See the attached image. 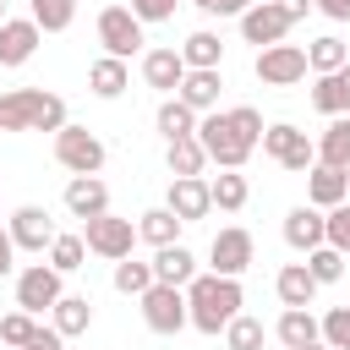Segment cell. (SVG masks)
I'll return each instance as SVG.
<instances>
[{"label":"cell","instance_id":"obj_1","mask_svg":"<svg viewBox=\"0 0 350 350\" xmlns=\"http://www.w3.org/2000/svg\"><path fill=\"white\" fill-rule=\"evenodd\" d=\"M186 306H191L197 334H224L230 317L246 306V295H241V279H230V273H197L186 284Z\"/></svg>","mask_w":350,"mask_h":350},{"label":"cell","instance_id":"obj_2","mask_svg":"<svg viewBox=\"0 0 350 350\" xmlns=\"http://www.w3.org/2000/svg\"><path fill=\"white\" fill-rule=\"evenodd\" d=\"M0 126L5 131H60L66 98L44 93V88H11V93H0Z\"/></svg>","mask_w":350,"mask_h":350},{"label":"cell","instance_id":"obj_3","mask_svg":"<svg viewBox=\"0 0 350 350\" xmlns=\"http://www.w3.org/2000/svg\"><path fill=\"white\" fill-rule=\"evenodd\" d=\"M197 142L208 148V164H219V170H241L246 159H252V137L235 126V115L230 109H208L202 120H197Z\"/></svg>","mask_w":350,"mask_h":350},{"label":"cell","instance_id":"obj_4","mask_svg":"<svg viewBox=\"0 0 350 350\" xmlns=\"http://www.w3.org/2000/svg\"><path fill=\"white\" fill-rule=\"evenodd\" d=\"M142 16L131 11V5H104L98 11V44H104V55H120V60H131L148 38H142Z\"/></svg>","mask_w":350,"mask_h":350},{"label":"cell","instance_id":"obj_5","mask_svg":"<svg viewBox=\"0 0 350 350\" xmlns=\"http://www.w3.org/2000/svg\"><path fill=\"white\" fill-rule=\"evenodd\" d=\"M55 159H60V170H71V175H98L104 170V142L88 131V126H60L55 131Z\"/></svg>","mask_w":350,"mask_h":350},{"label":"cell","instance_id":"obj_6","mask_svg":"<svg viewBox=\"0 0 350 350\" xmlns=\"http://www.w3.org/2000/svg\"><path fill=\"white\" fill-rule=\"evenodd\" d=\"M82 241H88V252L120 262V257H131V246H137L142 235H137L131 219H120V213H98V219H82Z\"/></svg>","mask_w":350,"mask_h":350},{"label":"cell","instance_id":"obj_7","mask_svg":"<svg viewBox=\"0 0 350 350\" xmlns=\"http://www.w3.org/2000/svg\"><path fill=\"white\" fill-rule=\"evenodd\" d=\"M60 279H66V273H60L55 262H27V268L16 273V306L33 312V317H38V312H55V301L66 295Z\"/></svg>","mask_w":350,"mask_h":350},{"label":"cell","instance_id":"obj_8","mask_svg":"<svg viewBox=\"0 0 350 350\" xmlns=\"http://www.w3.org/2000/svg\"><path fill=\"white\" fill-rule=\"evenodd\" d=\"M137 301H142V323H148L153 334H180V328L191 323V306H186V290H180V284H153V290H142Z\"/></svg>","mask_w":350,"mask_h":350},{"label":"cell","instance_id":"obj_9","mask_svg":"<svg viewBox=\"0 0 350 350\" xmlns=\"http://www.w3.org/2000/svg\"><path fill=\"white\" fill-rule=\"evenodd\" d=\"M252 71H257L262 88H295L312 66H306V49L301 44H268V49H257Z\"/></svg>","mask_w":350,"mask_h":350},{"label":"cell","instance_id":"obj_10","mask_svg":"<svg viewBox=\"0 0 350 350\" xmlns=\"http://www.w3.org/2000/svg\"><path fill=\"white\" fill-rule=\"evenodd\" d=\"M262 153H268L273 164H284V170H295V175L317 164V142H312L306 131H295L290 120H279V126H268V131H262Z\"/></svg>","mask_w":350,"mask_h":350},{"label":"cell","instance_id":"obj_11","mask_svg":"<svg viewBox=\"0 0 350 350\" xmlns=\"http://www.w3.org/2000/svg\"><path fill=\"white\" fill-rule=\"evenodd\" d=\"M295 27V16L279 5V0H257V5H246L241 11V38L246 44H257V49H268V44H284V33Z\"/></svg>","mask_w":350,"mask_h":350},{"label":"cell","instance_id":"obj_12","mask_svg":"<svg viewBox=\"0 0 350 350\" xmlns=\"http://www.w3.org/2000/svg\"><path fill=\"white\" fill-rule=\"evenodd\" d=\"M252 257H257V241H252V230H241V224H224V230L213 235V246H208V268H213V273H230V279H241V273L252 268Z\"/></svg>","mask_w":350,"mask_h":350},{"label":"cell","instance_id":"obj_13","mask_svg":"<svg viewBox=\"0 0 350 350\" xmlns=\"http://www.w3.org/2000/svg\"><path fill=\"white\" fill-rule=\"evenodd\" d=\"M5 230H11V241H16V252H49V241L60 235L55 230V219L38 208V202H27V208H16L11 219H5Z\"/></svg>","mask_w":350,"mask_h":350},{"label":"cell","instance_id":"obj_14","mask_svg":"<svg viewBox=\"0 0 350 350\" xmlns=\"http://www.w3.org/2000/svg\"><path fill=\"white\" fill-rule=\"evenodd\" d=\"M38 38H44V27L33 16H5L0 22V66H27L38 55Z\"/></svg>","mask_w":350,"mask_h":350},{"label":"cell","instance_id":"obj_15","mask_svg":"<svg viewBox=\"0 0 350 350\" xmlns=\"http://www.w3.org/2000/svg\"><path fill=\"white\" fill-rule=\"evenodd\" d=\"M164 208H175L186 224H197V219H208L213 213V186L202 180V175H175L170 180V202Z\"/></svg>","mask_w":350,"mask_h":350},{"label":"cell","instance_id":"obj_16","mask_svg":"<svg viewBox=\"0 0 350 350\" xmlns=\"http://www.w3.org/2000/svg\"><path fill=\"white\" fill-rule=\"evenodd\" d=\"M284 241H290V252H312V246H323V241H328V213L312 208V202L290 208V213H284Z\"/></svg>","mask_w":350,"mask_h":350},{"label":"cell","instance_id":"obj_17","mask_svg":"<svg viewBox=\"0 0 350 350\" xmlns=\"http://www.w3.org/2000/svg\"><path fill=\"white\" fill-rule=\"evenodd\" d=\"M345 197H350V170H334V164H312V170H306V202H312V208L328 213V208H339Z\"/></svg>","mask_w":350,"mask_h":350},{"label":"cell","instance_id":"obj_18","mask_svg":"<svg viewBox=\"0 0 350 350\" xmlns=\"http://www.w3.org/2000/svg\"><path fill=\"white\" fill-rule=\"evenodd\" d=\"M66 213L71 219H98L109 213V186L98 175H71L66 180Z\"/></svg>","mask_w":350,"mask_h":350},{"label":"cell","instance_id":"obj_19","mask_svg":"<svg viewBox=\"0 0 350 350\" xmlns=\"http://www.w3.org/2000/svg\"><path fill=\"white\" fill-rule=\"evenodd\" d=\"M273 334H279L284 350H312V345H323V317H312L306 306H284Z\"/></svg>","mask_w":350,"mask_h":350},{"label":"cell","instance_id":"obj_20","mask_svg":"<svg viewBox=\"0 0 350 350\" xmlns=\"http://www.w3.org/2000/svg\"><path fill=\"white\" fill-rule=\"evenodd\" d=\"M186 55L180 49H148L142 55V77H148V88H159V93H175L180 82H186Z\"/></svg>","mask_w":350,"mask_h":350},{"label":"cell","instance_id":"obj_21","mask_svg":"<svg viewBox=\"0 0 350 350\" xmlns=\"http://www.w3.org/2000/svg\"><path fill=\"white\" fill-rule=\"evenodd\" d=\"M219 88H224L219 66H202V71H186V82L175 88V98H186L197 115H208V109H219Z\"/></svg>","mask_w":350,"mask_h":350},{"label":"cell","instance_id":"obj_22","mask_svg":"<svg viewBox=\"0 0 350 350\" xmlns=\"http://www.w3.org/2000/svg\"><path fill=\"white\" fill-rule=\"evenodd\" d=\"M153 279H159V284H180V290H186V284L197 279V257H191L180 241H175V246H159V252H153Z\"/></svg>","mask_w":350,"mask_h":350},{"label":"cell","instance_id":"obj_23","mask_svg":"<svg viewBox=\"0 0 350 350\" xmlns=\"http://www.w3.org/2000/svg\"><path fill=\"white\" fill-rule=\"evenodd\" d=\"M273 290H279V301H284V306H312L323 284L312 279V268H306V262H284V268H279V279H273Z\"/></svg>","mask_w":350,"mask_h":350},{"label":"cell","instance_id":"obj_24","mask_svg":"<svg viewBox=\"0 0 350 350\" xmlns=\"http://www.w3.org/2000/svg\"><path fill=\"white\" fill-rule=\"evenodd\" d=\"M88 88H93L98 98H120V93L131 88V71H126V60H120V55H98V60L88 66Z\"/></svg>","mask_w":350,"mask_h":350},{"label":"cell","instance_id":"obj_25","mask_svg":"<svg viewBox=\"0 0 350 350\" xmlns=\"http://www.w3.org/2000/svg\"><path fill=\"white\" fill-rule=\"evenodd\" d=\"M197 120H202V115H197L186 98H175V93H170V98L159 104V115H153V126H159L164 142H175V137H197Z\"/></svg>","mask_w":350,"mask_h":350},{"label":"cell","instance_id":"obj_26","mask_svg":"<svg viewBox=\"0 0 350 350\" xmlns=\"http://www.w3.org/2000/svg\"><path fill=\"white\" fill-rule=\"evenodd\" d=\"M180 230H186V219L175 213V208H148L142 219H137V235L159 252V246H175L180 241Z\"/></svg>","mask_w":350,"mask_h":350},{"label":"cell","instance_id":"obj_27","mask_svg":"<svg viewBox=\"0 0 350 350\" xmlns=\"http://www.w3.org/2000/svg\"><path fill=\"white\" fill-rule=\"evenodd\" d=\"M317 164H334V170H350V115H334L317 137Z\"/></svg>","mask_w":350,"mask_h":350},{"label":"cell","instance_id":"obj_28","mask_svg":"<svg viewBox=\"0 0 350 350\" xmlns=\"http://www.w3.org/2000/svg\"><path fill=\"white\" fill-rule=\"evenodd\" d=\"M306 66H312L317 77L345 71V66H350V44H345L339 33H323V38H312V44H306Z\"/></svg>","mask_w":350,"mask_h":350},{"label":"cell","instance_id":"obj_29","mask_svg":"<svg viewBox=\"0 0 350 350\" xmlns=\"http://www.w3.org/2000/svg\"><path fill=\"white\" fill-rule=\"evenodd\" d=\"M164 164H170V175H202L208 170V148L197 137H175V142H164Z\"/></svg>","mask_w":350,"mask_h":350},{"label":"cell","instance_id":"obj_30","mask_svg":"<svg viewBox=\"0 0 350 350\" xmlns=\"http://www.w3.org/2000/svg\"><path fill=\"white\" fill-rule=\"evenodd\" d=\"M55 328H60L66 339L88 334V328H93V301H88V295H60V301H55Z\"/></svg>","mask_w":350,"mask_h":350},{"label":"cell","instance_id":"obj_31","mask_svg":"<svg viewBox=\"0 0 350 350\" xmlns=\"http://www.w3.org/2000/svg\"><path fill=\"white\" fill-rule=\"evenodd\" d=\"M208 186H213V208H224V213H241V208H246V197H252V186H246V175H241V170H219Z\"/></svg>","mask_w":350,"mask_h":350},{"label":"cell","instance_id":"obj_32","mask_svg":"<svg viewBox=\"0 0 350 350\" xmlns=\"http://www.w3.org/2000/svg\"><path fill=\"white\" fill-rule=\"evenodd\" d=\"M27 16L44 27V33H66L77 22V0H27Z\"/></svg>","mask_w":350,"mask_h":350},{"label":"cell","instance_id":"obj_33","mask_svg":"<svg viewBox=\"0 0 350 350\" xmlns=\"http://www.w3.org/2000/svg\"><path fill=\"white\" fill-rule=\"evenodd\" d=\"M180 55H186L191 71H202V66H219V60H224V44H219V33L202 27V33H191V38L180 44Z\"/></svg>","mask_w":350,"mask_h":350},{"label":"cell","instance_id":"obj_34","mask_svg":"<svg viewBox=\"0 0 350 350\" xmlns=\"http://www.w3.org/2000/svg\"><path fill=\"white\" fill-rule=\"evenodd\" d=\"M159 279H153V262H137V257H120L115 262V290L120 295H142V290H153Z\"/></svg>","mask_w":350,"mask_h":350},{"label":"cell","instance_id":"obj_35","mask_svg":"<svg viewBox=\"0 0 350 350\" xmlns=\"http://www.w3.org/2000/svg\"><path fill=\"white\" fill-rule=\"evenodd\" d=\"M306 268H312V279H317V284H334V279H345V252L323 241V246H312V252H306Z\"/></svg>","mask_w":350,"mask_h":350},{"label":"cell","instance_id":"obj_36","mask_svg":"<svg viewBox=\"0 0 350 350\" xmlns=\"http://www.w3.org/2000/svg\"><path fill=\"white\" fill-rule=\"evenodd\" d=\"M49 262H55L60 273H77V268L88 262V241H82V235H55V241H49Z\"/></svg>","mask_w":350,"mask_h":350},{"label":"cell","instance_id":"obj_37","mask_svg":"<svg viewBox=\"0 0 350 350\" xmlns=\"http://www.w3.org/2000/svg\"><path fill=\"white\" fill-rule=\"evenodd\" d=\"M224 350H262V323L246 317V312H235L230 328H224Z\"/></svg>","mask_w":350,"mask_h":350},{"label":"cell","instance_id":"obj_38","mask_svg":"<svg viewBox=\"0 0 350 350\" xmlns=\"http://www.w3.org/2000/svg\"><path fill=\"white\" fill-rule=\"evenodd\" d=\"M312 109H323L328 120H334V115H345V88H339V71H328V77H317V82H312Z\"/></svg>","mask_w":350,"mask_h":350},{"label":"cell","instance_id":"obj_39","mask_svg":"<svg viewBox=\"0 0 350 350\" xmlns=\"http://www.w3.org/2000/svg\"><path fill=\"white\" fill-rule=\"evenodd\" d=\"M33 334H38V317H33V312H22V306H16V312H5V317H0V339H5V345H16V350H22Z\"/></svg>","mask_w":350,"mask_h":350},{"label":"cell","instance_id":"obj_40","mask_svg":"<svg viewBox=\"0 0 350 350\" xmlns=\"http://www.w3.org/2000/svg\"><path fill=\"white\" fill-rule=\"evenodd\" d=\"M323 345L350 350V306H328L323 312Z\"/></svg>","mask_w":350,"mask_h":350},{"label":"cell","instance_id":"obj_41","mask_svg":"<svg viewBox=\"0 0 350 350\" xmlns=\"http://www.w3.org/2000/svg\"><path fill=\"white\" fill-rule=\"evenodd\" d=\"M328 246H339V252L350 257V202L328 208Z\"/></svg>","mask_w":350,"mask_h":350},{"label":"cell","instance_id":"obj_42","mask_svg":"<svg viewBox=\"0 0 350 350\" xmlns=\"http://www.w3.org/2000/svg\"><path fill=\"white\" fill-rule=\"evenodd\" d=\"M230 115H235V126H241V131H246V137H252V142H257V148H262V131H268V126H262V115H257V109H252V104H235V109H230Z\"/></svg>","mask_w":350,"mask_h":350},{"label":"cell","instance_id":"obj_43","mask_svg":"<svg viewBox=\"0 0 350 350\" xmlns=\"http://www.w3.org/2000/svg\"><path fill=\"white\" fill-rule=\"evenodd\" d=\"M131 11H137L142 22H170V16H175V0H131Z\"/></svg>","mask_w":350,"mask_h":350},{"label":"cell","instance_id":"obj_44","mask_svg":"<svg viewBox=\"0 0 350 350\" xmlns=\"http://www.w3.org/2000/svg\"><path fill=\"white\" fill-rule=\"evenodd\" d=\"M22 350H66V334H60V328H55V323H49V328H44V323H38V334H33V339H27V345H22Z\"/></svg>","mask_w":350,"mask_h":350},{"label":"cell","instance_id":"obj_45","mask_svg":"<svg viewBox=\"0 0 350 350\" xmlns=\"http://www.w3.org/2000/svg\"><path fill=\"white\" fill-rule=\"evenodd\" d=\"M246 5H257V0H202V11H208V16H241Z\"/></svg>","mask_w":350,"mask_h":350},{"label":"cell","instance_id":"obj_46","mask_svg":"<svg viewBox=\"0 0 350 350\" xmlns=\"http://www.w3.org/2000/svg\"><path fill=\"white\" fill-rule=\"evenodd\" d=\"M312 5H317L328 22H350V0H312Z\"/></svg>","mask_w":350,"mask_h":350},{"label":"cell","instance_id":"obj_47","mask_svg":"<svg viewBox=\"0 0 350 350\" xmlns=\"http://www.w3.org/2000/svg\"><path fill=\"white\" fill-rule=\"evenodd\" d=\"M11 262H16V241H11V230H0V279L11 273Z\"/></svg>","mask_w":350,"mask_h":350},{"label":"cell","instance_id":"obj_48","mask_svg":"<svg viewBox=\"0 0 350 350\" xmlns=\"http://www.w3.org/2000/svg\"><path fill=\"white\" fill-rule=\"evenodd\" d=\"M279 5H284V11H290V16H295V22H301V16H306V11H317V5H312V0H279Z\"/></svg>","mask_w":350,"mask_h":350},{"label":"cell","instance_id":"obj_49","mask_svg":"<svg viewBox=\"0 0 350 350\" xmlns=\"http://www.w3.org/2000/svg\"><path fill=\"white\" fill-rule=\"evenodd\" d=\"M339 88H345V115H350V66L339 71Z\"/></svg>","mask_w":350,"mask_h":350},{"label":"cell","instance_id":"obj_50","mask_svg":"<svg viewBox=\"0 0 350 350\" xmlns=\"http://www.w3.org/2000/svg\"><path fill=\"white\" fill-rule=\"evenodd\" d=\"M312 350H334V345H312Z\"/></svg>","mask_w":350,"mask_h":350},{"label":"cell","instance_id":"obj_51","mask_svg":"<svg viewBox=\"0 0 350 350\" xmlns=\"http://www.w3.org/2000/svg\"><path fill=\"white\" fill-rule=\"evenodd\" d=\"M0 22H5V0H0Z\"/></svg>","mask_w":350,"mask_h":350},{"label":"cell","instance_id":"obj_52","mask_svg":"<svg viewBox=\"0 0 350 350\" xmlns=\"http://www.w3.org/2000/svg\"><path fill=\"white\" fill-rule=\"evenodd\" d=\"M191 5H202V0H191Z\"/></svg>","mask_w":350,"mask_h":350},{"label":"cell","instance_id":"obj_53","mask_svg":"<svg viewBox=\"0 0 350 350\" xmlns=\"http://www.w3.org/2000/svg\"><path fill=\"white\" fill-rule=\"evenodd\" d=\"M0 131H5V126H0Z\"/></svg>","mask_w":350,"mask_h":350}]
</instances>
